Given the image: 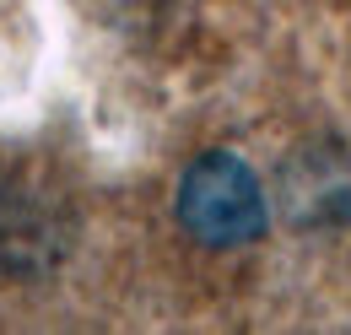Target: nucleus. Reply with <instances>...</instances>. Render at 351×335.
Listing matches in <instances>:
<instances>
[{"mask_svg":"<svg viewBox=\"0 0 351 335\" xmlns=\"http://www.w3.org/2000/svg\"><path fill=\"white\" fill-rule=\"evenodd\" d=\"M178 222L206 249H238L265 233V189L232 152H206L178 178Z\"/></svg>","mask_w":351,"mask_h":335,"instance_id":"obj_1","label":"nucleus"},{"mask_svg":"<svg viewBox=\"0 0 351 335\" xmlns=\"http://www.w3.org/2000/svg\"><path fill=\"white\" fill-rule=\"evenodd\" d=\"M71 249L65 200L33 178H0V276L27 281L54 270Z\"/></svg>","mask_w":351,"mask_h":335,"instance_id":"obj_2","label":"nucleus"}]
</instances>
